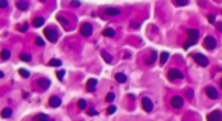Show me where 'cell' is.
Instances as JSON below:
<instances>
[{"instance_id": "cell-2", "label": "cell", "mask_w": 222, "mask_h": 121, "mask_svg": "<svg viewBox=\"0 0 222 121\" xmlns=\"http://www.w3.org/2000/svg\"><path fill=\"white\" fill-rule=\"evenodd\" d=\"M44 37L50 41V42H56V41H58V37H59V34H58V30H56L55 27H46L44 29Z\"/></svg>"}, {"instance_id": "cell-5", "label": "cell", "mask_w": 222, "mask_h": 121, "mask_svg": "<svg viewBox=\"0 0 222 121\" xmlns=\"http://www.w3.org/2000/svg\"><path fill=\"white\" fill-rule=\"evenodd\" d=\"M91 34H93V26L90 24V23H82V26H81V35L82 37H91Z\"/></svg>"}, {"instance_id": "cell-7", "label": "cell", "mask_w": 222, "mask_h": 121, "mask_svg": "<svg viewBox=\"0 0 222 121\" xmlns=\"http://www.w3.org/2000/svg\"><path fill=\"white\" fill-rule=\"evenodd\" d=\"M141 106H143V109H145L146 112H152V109H154V105H152V101H151L149 97H143Z\"/></svg>"}, {"instance_id": "cell-30", "label": "cell", "mask_w": 222, "mask_h": 121, "mask_svg": "<svg viewBox=\"0 0 222 121\" xmlns=\"http://www.w3.org/2000/svg\"><path fill=\"white\" fill-rule=\"evenodd\" d=\"M64 76H66V71H64V70H58V71H56V77H58L59 80H62Z\"/></svg>"}, {"instance_id": "cell-20", "label": "cell", "mask_w": 222, "mask_h": 121, "mask_svg": "<svg viewBox=\"0 0 222 121\" xmlns=\"http://www.w3.org/2000/svg\"><path fill=\"white\" fill-rule=\"evenodd\" d=\"M116 80L119 82V83H125V82H126V74H123V73H116Z\"/></svg>"}, {"instance_id": "cell-11", "label": "cell", "mask_w": 222, "mask_h": 121, "mask_svg": "<svg viewBox=\"0 0 222 121\" xmlns=\"http://www.w3.org/2000/svg\"><path fill=\"white\" fill-rule=\"evenodd\" d=\"M49 106H50V108H58V106H61V97H58V95L50 97V98H49Z\"/></svg>"}, {"instance_id": "cell-21", "label": "cell", "mask_w": 222, "mask_h": 121, "mask_svg": "<svg viewBox=\"0 0 222 121\" xmlns=\"http://www.w3.org/2000/svg\"><path fill=\"white\" fill-rule=\"evenodd\" d=\"M43 24H44V18H43V17H37V18L34 20V26H35V27H41Z\"/></svg>"}, {"instance_id": "cell-1", "label": "cell", "mask_w": 222, "mask_h": 121, "mask_svg": "<svg viewBox=\"0 0 222 121\" xmlns=\"http://www.w3.org/2000/svg\"><path fill=\"white\" fill-rule=\"evenodd\" d=\"M186 34H187V41L184 42V48H189L190 45L196 44L198 37H199V32H198V29H187Z\"/></svg>"}, {"instance_id": "cell-38", "label": "cell", "mask_w": 222, "mask_h": 121, "mask_svg": "<svg viewBox=\"0 0 222 121\" xmlns=\"http://www.w3.org/2000/svg\"><path fill=\"white\" fill-rule=\"evenodd\" d=\"M88 115H90V117H94V115H97V111H96V109H90V111H88Z\"/></svg>"}, {"instance_id": "cell-33", "label": "cell", "mask_w": 222, "mask_h": 121, "mask_svg": "<svg viewBox=\"0 0 222 121\" xmlns=\"http://www.w3.org/2000/svg\"><path fill=\"white\" fill-rule=\"evenodd\" d=\"M35 120H49V117L44 114H38V115H35Z\"/></svg>"}, {"instance_id": "cell-17", "label": "cell", "mask_w": 222, "mask_h": 121, "mask_svg": "<svg viewBox=\"0 0 222 121\" xmlns=\"http://www.w3.org/2000/svg\"><path fill=\"white\" fill-rule=\"evenodd\" d=\"M100 55H102V58L105 59V62H108V64H111V62H113V56H111L108 52L102 50V52H100Z\"/></svg>"}, {"instance_id": "cell-6", "label": "cell", "mask_w": 222, "mask_h": 121, "mask_svg": "<svg viewBox=\"0 0 222 121\" xmlns=\"http://www.w3.org/2000/svg\"><path fill=\"white\" fill-rule=\"evenodd\" d=\"M171 105H172V108L179 109V108L184 105V100H182V97H181V95H174V97H172V100H171Z\"/></svg>"}, {"instance_id": "cell-9", "label": "cell", "mask_w": 222, "mask_h": 121, "mask_svg": "<svg viewBox=\"0 0 222 121\" xmlns=\"http://www.w3.org/2000/svg\"><path fill=\"white\" fill-rule=\"evenodd\" d=\"M37 85L40 86V89H41V91H46V89L52 85V82H50V79H46V77H43V79H38V80H37Z\"/></svg>"}, {"instance_id": "cell-27", "label": "cell", "mask_w": 222, "mask_h": 121, "mask_svg": "<svg viewBox=\"0 0 222 121\" xmlns=\"http://www.w3.org/2000/svg\"><path fill=\"white\" fill-rule=\"evenodd\" d=\"M78 108H79V109H85V108H87V101H85L84 98H81V100L78 101Z\"/></svg>"}, {"instance_id": "cell-3", "label": "cell", "mask_w": 222, "mask_h": 121, "mask_svg": "<svg viewBox=\"0 0 222 121\" xmlns=\"http://www.w3.org/2000/svg\"><path fill=\"white\" fill-rule=\"evenodd\" d=\"M182 77H184V73L181 70H178V68H171L167 71V79L169 80H179Z\"/></svg>"}, {"instance_id": "cell-13", "label": "cell", "mask_w": 222, "mask_h": 121, "mask_svg": "<svg viewBox=\"0 0 222 121\" xmlns=\"http://www.w3.org/2000/svg\"><path fill=\"white\" fill-rule=\"evenodd\" d=\"M222 118V112L221 111H213L212 114L207 115V120H221Z\"/></svg>"}, {"instance_id": "cell-31", "label": "cell", "mask_w": 222, "mask_h": 121, "mask_svg": "<svg viewBox=\"0 0 222 121\" xmlns=\"http://www.w3.org/2000/svg\"><path fill=\"white\" fill-rule=\"evenodd\" d=\"M17 29H18L20 32H28V23H26V24H20Z\"/></svg>"}, {"instance_id": "cell-29", "label": "cell", "mask_w": 222, "mask_h": 121, "mask_svg": "<svg viewBox=\"0 0 222 121\" xmlns=\"http://www.w3.org/2000/svg\"><path fill=\"white\" fill-rule=\"evenodd\" d=\"M49 64H50V65H52V67H59V65H61V64H62V62H61V61H59V59H52V61H50V62H49Z\"/></svg>"}, {"instance_id": "cell-43", "label": "cell", "mask_w": 222, "mask_h": 121, "mask_svg": "<svg viewBox=\"0 0 222 121\" xmlns=\"http://www.w3.org/2000/svg\"><path fill=\"white\" fill-rule=\"evenodd\" d=\"M221 88H222V82H221Z\"/></svg>"}, {"instance_id": "cell-12", "label": "cell", "mask_w": 222, "mask_h": 121, "mask_svg": "<svg viewBox=\"0 0 222 121\" xmlns=\"http://www.w3.org/2000/svg\"><path fill=\"white\" fill-rule=\"evenodd\" d=\"M103 11H105L107 15H113V17H117V15L122 14V11H120L119 8H105Z\"/></svg>"}, {"instance_id": "cell-40", "label": "cell", "mask_w": 222, "mask_h": 121, "mask_svg": "<svg viewBox=\"0 0 222 121\" xmlns=\"http://www.w3.org/2000/svg\"><path fill=\"white\" fill-rule=\"evenodd\" d=\"M187 97L189 98H193V91L192 89H187Z\"/></svg>"}, {"instance_id": "cell-22", "label": "cell", "mask_w": 222, "mask_h": 121, "mask_svg": "<svg viewBox=\"0 0 222 121\" xmlns=\"http://www.w3.org/2000/svg\"><path fill=\"white\" fill-rule=\"evenodd\" d=\"M56 20L62 24V26H66V27H69V20L66 18V17H62V15H56Z\"/></svg>"}, {"instance_id": "cell-41", "label": "cell", "mask_w": 222, "mask_h": 121, "mask_svg": "<svg viewBox=\"0 0 222 121\" xmlns=\"http://www.w3.org/2000/svg\"><path fill=\"white\" fill-rule=\"evenodd\" d=\"M216 29H218V30H221V32H222V23H216Z\"/></svg>"}, {"instance_id": "cell-36", "label": "cell", "mask_w": 222, "mask_h": 121, "mask_svg": "<svg viewBox=\"0 0 222 121\" xmlns=\"http://www.w3.org/2000/svg\"><path fill=\"white\" fill-rule=\"evenodd\" d=\"M0 8H2V9L8 8V0H0Z\"/></svg>"}, {"instance_id": "cell-34", "label": "cell", "mask_w": 222, "mask_h": 121, "mask_svg": "<svg viewBox=\"0 0 222 121\" xmlns=\"http://www.w3.org/2000/svg\"><path fill=\"white\" fill-rule=\"evenodd\" d=\"M116 109H117L116 106H110V108L107 109V114H108V115H111V114H114V112H116Z\"/></svg>"}, {"instance_id": "cell-18", "label": "cell", "mask_w": 222, "mask_h": 121, "mask_svg": "<svg viewBox=\"0 0 222 121\" xmlns=\"http://www.w3.org/2000/svg\"><path fill=\"white\" fill-rule=\"evenodd\" d=\"M167 59H169V53L167 52H161V55H160V65H164L167 62Z\"/></svg>"}, {"instance_id": "cell-16", "label": "cell", "mask_w": 222, "mask_h": 121, "mask_svg": "<svg viewBox=\"0 0 222 121\" xmlns=\"http://www.w3.org/2000/svg\"><path fill=\"white\" fill-rule=\"evenodd\" d=\"M0 58H2V61H8V59L11 58V52H9L8 48H3L2 53H0Z\"/></svg>"}, {"instance_id": "cell-10", "label": "cell", "mask_w": 222, "mask_h": 121, "mask_svg": "<svg viewBox=\"0 0 222 121\" xmlns=\"http://www.w3.org/2000/svg\"><path fill=\"white\" fill-rule=\"evenodd\" d=\"M204 45H205V48L213 50V48H216V40H215L213 37H207V38L204 40Z\"/></svg>"}, {"instance_id": "cell-14", "label": "cell", "mask_w": 222, "mask_h": 121, "mask_svg": "<svg viewBox=\"0 0 222 121\" xmlns=\"http://www.w3.org/2000/svg\"><path fill=\"white\" fill-rule=\"evenodd\" d=\"M17 8H18L20 11H26V9L29 8V2H28V0H18V2H17Z\"/></svg>"}, {"instance_id": "cell-28", "label": "cell", "mask_w": 222, "mask_h": 121, "mask_svg": "<svg viewBox=\"0 0 222 121\" xmlns=\"http://www.w3.org/2000/svg\"><path fill=\"white\" fill-rule=\"evenodd\" d=\"M174 3H175L177 6H186V5L189 3V0H174Z\"/></svg>"}, {"instance_id": "cell-24", "label": "cell", "mask_w": 222, "mask_h": 121, "mask_svg": "<svg viewBox=\"0 0 222 121\" xmlns=\"http://www.w3.org/2000/svg\"><path fill=\"white\" fill-rule=\"evenodd\" d=\"M20 59H21V61H24V62H29V61H31V55H29V53H26V52H23V53L20 55Z\"/></svg>"}, {"instance_id": "cell-37", "label": "cell", "mask_w": 222, "mask_h": 121, "mask_svg": "<svg viewBox=\"0 0 222 121\" xmlns=\"http://www.w3.org/2000/svg\"><path fill=\"white\" fill-rule=\"evenodd\" d=\"M79 5H81V2H79V0H73V2L70 3V6H73V8H78Z\"/></svg>"}, {"instance_id": "cell-15", "label": "cell", "mask_w": 222, "mask_h": 121, "mask_svg": "<svg viewBox=\"0 0 222 121\" xmlns=\"http://www.w3.org/2000/svg\"><path fill=\"white\" fill-rule=\"evenodd\" d=\"M96 85H97V80H96V79H90V80L87 82V91H88V92H93V91L96 89Z\"/></svg>"}, {"instance_id": "cell-26", "label": "cell", "mask_w": 222, "mask_h": 121, "mask_svg": "<svg viewBox=\"0 0 222 121\" xmlns=\"http://www.w3.org/2000/svg\"><path fill=\"white\" fill-rule=\"evenodd\" d=\"M155 61H157V52H152V53H151V59H149V61H146V62L151 65V64H154Z\"/></svg>"}, {"instance_id": "cell-25", "label": "cell", "mask_w": 222, "mask_h": 121, "mask_svg": "<svg viewBox=\"0 0 222 121\" xmlns=\"http://www.w3.org/2000/svg\"><path fill=\"white\" fill-rule=\"evenodd\" d=\"M18 73H20V76H21V77H26V79L31 76V73H29L28 70H24V68H20V70H18Z\"/></svg>"}, {"instance_id": "cell-42", "label": "cell", "mask_w": 222, "mask_h": 121, "mask_svg": "<svg viewBox=\"0 0 222 121\" xmlns=\"http://www.w3.org/2000/svg\"><path fill=\"white\" fill-rule=\"evenodd\" d=\"M3 77H5V73H2V71H0V79H3Z\"/></svg>"}, {"instance_id": "cell-4", "label": "cell", "mask_w": 222, "mask_h": 121, "mask_svg": "<svg viewBox=\"0 0 222 121\" xmlns=\"http://www.w3.org/2000/svg\"><path fill=\"white\" fill-rule=\"evenodd\" d=\"M192 58H193L195 62H196L198 65H201V67H207V65H209V59H207L204 55H201V53H195Z\"/></svg>"}, {"instance_id": "cell-8", "label": "cell", "mask_w": 222, "mask_h": 121, "mask_svg": "<svg viewBox=\"0 0 222 121\" xmlns=\"http://www.w3.org/2000/svg\"><path fill=\"white\" fill-rule=\"evenodd\" d=\"M205 94H207V97L212 98V100H216V98L219 97L216 88H213V86H207V88H205Z\"/></svg>"}, {"instance_id": "cell-35", "label": "cell", "mask_w": 222, "mask_h": 121, "mask_svg": "<svg viewBox=\"0 0 222 121\" xmlns=\"http://www.w3.org/2000/svg\"><path fill=\"white\" fill-rule=\"evenodd\" d=\"M35 44H37V45H40V47H43V45H44V40L38 37V38L35 40Z\"/></svg>"}, {"instance_id": "cell-19", "label": "cell", "mask_w": 222, "mask_h": 121, "mask_svg": "<svg viewBox=\"0 0 222 121\" xmlns=\"http://www.w3.org/2000/svg\"><path fill=\"white\" fill-rule=\"evenodd\" d=\"M0 115H2V118H9V117L12 115V109H11V108H5V109L0 112Z\"/></svg>"}, {"instance_id": "cell-32", "label": "cell", "mask_w": 222, "mask_h": 121, "mask_svg": "<svg viewBox=\"0 0 222 121\" xmlns=\"http://www.w3.org/2000/svg\"><path fill=\"white\" fill-rule=\"evenodd\" d=\"M105 98H107V101H113V100H114V98H116V95H114V94H113V92H108V94H107V97H105Z\"/></svg>"}, {"instance_id": "cell-23", "label": "cell", "mask_w": 222, "mask_h": 121, "mask_svg": "<svg viewBox=\"0 0 222 121\" xmlns=\"http://www.w3.org/2000/svg\"><path fill=\"white\" fill-rule=\"evenodd\" d=\"M114 35H116V32H114V29H111V27H107V29L103 30V37L111 38V37H114Z\"/></svg>"}, {"instance_id": "cell-39", "label": "cell", "mask_w": 222, "mask_h": 121, "mask_svg": "<svg viewBox=\"0 0 222 121\" xmlns=\"http://www.w3.org/2000/svg\"><path fill=\"white\" fill-rule=\"evenodd\" d=\"M209 21H210V23H215V21H216V17H215V15H209Z\"/></svg>"}]
</instances>
